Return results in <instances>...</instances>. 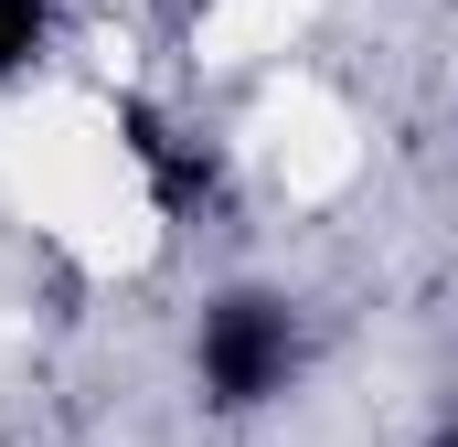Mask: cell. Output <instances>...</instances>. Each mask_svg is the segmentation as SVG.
Returning a JSON list of instances; mask_svg holds the SVG:
<instances>
[{
  "label": "cell",
  "mask_w": 458,
  "mask_h": 447,
  "mask_svg": "<svg viewBox=\"0 0 458 447\" xmlns=\"http://www.w3.org/2000/svg\"><path fill=\"white\" fill-rule=\"evenodd\" d=\"M310 373V309L267 277H234L192 309V405L203 416H267Z\"/></svg>",
  "instance_id": "cell-1"
},
{
  "label": "cell",
  "mask_w": 458,
  "mask_h": 447,
  "mask_svg": "<svg viewBox=\"0 0 458 447\" xmlns=\"http://www.w3.org/2000/svg\"><path fill=\"white\" fill-rule=\"evenodd\" d=\"M64 32V0H0V86H32Z\"/></svg>",
  "instance_id": "cell-2"
},
{
  "label": "cell",
  "mask_w": 458,
  "mask_h": 447,
  "mask_svg": "<svg viewBox=\"0 0 458 447\" xmlns=\"http://www.w3.org/2000/svg\"><path fill=\"white\" fill-rule=\"evenodd\" d=\"M448 447H458V416H448Z\"/></svg>",
  "instance_id": "cell-3"
}]
</instances>
